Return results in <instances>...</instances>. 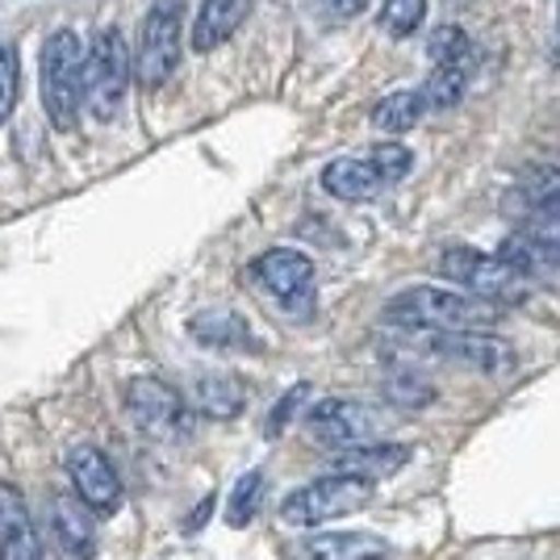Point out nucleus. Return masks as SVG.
<instances>
[{
    "instance_id": "16",
    "label": "nucleus",
    "mask_w": 560,
    "mask_h": 560,
    "mask_svg": "<svg viewBox=\"0 0 560 560\" xmlns=\"http://www.w3.org/2000/svg\"><path fill=\"white\" fill-rule=\"evenodd\" d=\"M410 444H385V440H364V444L351 447H335L330 452V465L339 472H360V477H373V481H385L401 468L410 465Z\"/></svg>"
},
{
    "instance_id": "5",
    "label": "nucleus",
    "mask_w": 560,
    "mask_h": 560,
    "mask_svg": "<svg viewBox=\"0 0 560 560\" xmlns=\"http://www.w3.org/2000/svg\"><path fill=\"white\" fill-rule=\"evenodd\" d=\"M130 75H135V55L126 47L121 30L109 25L89 43V68H84V109L96 121H114L130 93Z\"/></svg>"
},
{
    "instance_id": "24",
    "label": "nucleus",
    "mask_w": 560,
    "mask_h": 560,
    "mask_svg": "<svg viewBox=\"0 0 560 560\" xmlns=\"http://www.w3.org/2000/svg\"><path fill=\"white\" fill-rule=\"evenodd\" d=\"M264 490H268V481H264V468H252V472H243V477L234 481L231 502H226V523H231V527H247V523H252V518L259 514V506H264Z\"/></svg>"
},
{
    "instance_id": "20",
    "label": "nucleus",
    "mask_w": 560,
    "mask_h": 560,
    "mask_svg": "<svg viewBox=\"0 0 560 560\" xmlns=\"http://www.w3.org/2000/svg\"><path fill=\"white\" fill-rule=\"evenodd\" d=\"M498 256L511 264L514 272H523L527 280H548L560 272V252L557 247H548V243H539L536 234L527 231H514L502 238V247H498Z\"/></svg>"
},
{
    "instance_id": "6",
    "label": "nucleus",
    "mask_w": 560,
    "mask_h": 560,
    "mask_svg": "<svg viewBox=\"0 0 560 560\" xmlns=\"http://www.w3.org/2000/svg\"><path fill=\"white\" fill-rule=\"evenodd\" d=\"M180 43H185V0H155L142 18L135 75L147 93L164 89L180 68Z\"/></svg>"
},
{
    "instance_id": "29",
    "label": "nucleus",
    "mask_w": 560,
    "mask_h": 560,
    "mask_svg": "<svg viewBox=\"0 0 560 560\" xmlns=\"http://www.w3.org/2000/svg\"><path fill=\"white\" fill-rule=\"evenodd\" d=\"M18 109V55L0 43V126Z\"/></svg>"
},
{
    "instance_id": "3",
    "label": "nucleus",
    "mask_w": 560,
    "mask_h": 560,
    "mask_svg": "<svg viewBox=\"0 0 560 560\" xmlns=\"http://www.w3.org/2000/svg\"><path fill=\"white\" fill-rule=\"evenodd\" d=\"M401 330V348L427 360H444V364H460L472 373L502 376L514 369L511 343L493 339L486 330H427V327H397Z\"/></svg>"
},
{
    "instance_id": "32",
    "label": "nucleus",
    "mask_w": 560,
    "mask_h": 560,
    "mask_svg": "<svg viewBox=\"0 0 560 560\" xmlns=\"http://www.w3.org/2000/svg\"><path fill=\"white\" fill-rule=\"evenodd\" d=\"M452 4H468V0H452Z\"/></svg>"
},
{
    "instance_id": "30",
    "label": "nucleus",
    "mask_w": 560,
    "mask_h": 560,
    "mask_svg": "<svg viewBox=\"0 0 560 560\" xmlns=\"http://www.w3.org/2000/svg\"><path fill=\"white\" fill-rule=\"evenodd\" d=\"M373 0H318V9L335 18V22H351V18H360L364 9H369Z\"/></svg>"
},
{
    "instance_id": "14",
    "label": "nucleus",
    "mask_w": 560,
    "mask_h": 560,
    "mask_svg": "<svg viewBox=\"0 0 560 560\" xmlns=\"http://www.w3.org/2000/svg\"><path fill=\"white\" fill-rule=\"evenodd\" d=\"M0 560H43V536L13 486H0Z\"/></svg>"
},
{
    "instance_id": "31",
    "label": "nucleus",
    "mask_w": 560,
    "mask_h": 560,
    "mask_svg": "<svg viewBox=\"0 0 560 560\" xmlns=\"http://www.w3.org/2000/svg\"><path fill=\"white\" fill-rule=\"evenodd\" d=\"M210 511H213V493H210V498H201V506H197V511H192V518L185 523V532H201V523L210 518Z\"/></svg>"
},
{
    "instance_id": "10",
    "label": "nucleus",
    "mask_w": 560,
    "mask_h": 560,
    "mask_svg": "<svg viewBox=\"0 0 560 560\" xmlns=\"http://www.w3.org/2000/svg\"><path fill=\"white\" fill-rule=\"evenodd\" d=\"M389 427V415L355 397H323L305 410V431L327 447H351L364 440H381Z\"/></svg>"
},
{
    "instance_id": "22",
    "label": "nucleus",
    "mask_w": 560,
    "mask_h": 560,
    "mask_svg": "<svg viewBox=\"0 0 560 560\" xmlns=\"http://www.w3.org/2000/svg\"><path fill=\"white\" fill-rule=\"evenodd\" d=\"M468 75H472V59H456V63H435L427 84H422V101L427 109L444 114V109H456L468 93Z\"/></svg>"
},
{
    "instance_id": "19",
    "label": "nucleus",
    "mask_w": 560,
    "mask_h": 560,
    "mask_svg": "<svg viewBox=\"0 0 560 560\" xmlns=\"http://www.w3.org/2000/svg\"><path fill=\"white\" fill-rule=\"evenodd\" d=\"M385 185L389 180L376 172L373 160H335V164L323 167V188H327L330 197H339V201H351V206L381 197Z\"/></svg>"
},
{
    "instance_id": "17",
    "label": "nucleus",
    "mask_w": 560,
    "mask_h": 560,
    "mask_svg": "<svg viewBox=\"0 0 560 560\" xmlns=\"http://www.w3.org/2000/svg\"><path fill=\"white\" fill-rule=\"evenodd\" d=\"M188 335L213 351H259V339L252 323L234 310H201L188 318Z\"/></svg>"
},
{
    "instance_id": "2",
    "label": "nucleus",
    "mask_w": 560,
    "mask_h": 560,
    "mask_svg": "<svg viewBox=\"0 0 560 560\" xmlns=\"http://www.w3.org/2000/svg\"><path fill=\"white\" fill-rule=\"evenodd\" d=\"M84 68L89 47L75 30H55L43 47V109L59 135H71L84 114Z\"/></svg>"
},
{
    "instance_id": "9",
    "label": "nucleus",
    "mask_w": 560,
    "mask_h": 560,
    "mask_svg": "<svg viewBox=\"0 0 560 560\" xmlns=\"http://www.w3.org/2000/svg\"><path fill=\"white\" fill-rule=\"evenodd\" d=\"M126 415L135 419L142 435L164 440V444L188 440V431H192V419H188V406L180 389H172L160 376H135L126 385Z\"/></svg>"
},
{
    "instance_id": "27",
    "label": "nucleus",
    "mask_w": 560,
    "mask_h": 560,
    "mask_svg": "<svg viewBox=\"0 0 560 560\" xmlns=\"http://www.w3.org/2000/svg\"><path fill=\"white\" fill-rule=\"evenodd\" d=\"M369 160H373L376 172H381V176H385L389 185L406 180V176H410V167H415V155H410V147H401L397 139L376 142L373 151H369Z\"/></svg>"
},
{
    "instance_id": "11",
    "label": "nucleus",
    "mask_w": 560,
    "mask_h": 560,
    "mask_svg": "<svg viewBox=\"0 0 560 560\" xmlns=\"http://www.w3.org/2000/svg\"><path fill=\"white\" fill-rule=\"evenodd\" d=\"M63 468H68V481L71 490L80 493L93 514H117L121 511V477H117L114 460L93 444H75L68 447V456H63Z\"/></svg>"
},
{
    "instance_id": "12",
    "label": "nucleus",
    "mask_w": 560,
    "mask_h": 560,
    "mask_svg": "<svg viewBox=\"0 0 560 560\" xmlns=\"http://www.w3.org/2000/svg\"><path fill=\"white\" fill-rule=\"evenodd\" d=\"M96 514L80 493H50V548L55 560L96 557Z\"/></svg>"
},
{
    "instance_id": "25",
    "label": "nucleus",
    "mask_w": 560,
    "mask_h": 560,
    "mask_svg": "<svg viewBox=\"0 0 560 560\" xmlns=\"http://www.w3.org/2000/svg\"><path fill=\"white\" fill-rule=\"evenodd\" d=\"M422 22H427V0H385L381 18H376V25L389 38H410Z\"/></svg>"
},
{
    "instance_id": "1",
    "label": "nucleus",
    "mask_w": 560,
    "mask_h": 560,
    "mask_svg": "<svg viewBox=\"0 0 560 560\" xmlns=\"http://www.w3.org/2000/svg\"><path fill=\"white\" fill-rule=\"evenodd\" d=\"M389 327H427V330H490L502 323V305L477 298L468 289H444V284H415L385 302Z\"/></svg>"
},
{
    "instance_id": "28",
    "label": "nucleus",
    "mask_w": 560,
    "mask_h": 560,
    "mask_svg": "<svg viewBox=\"0 0 560 560\" xmlns=\"http://www.w3.org/2000/svg\"><path fill=\"white\" fill-rule=\"evenodd\" d=\"M305 401H310V385H305V381H298V385H293V389H289V394L280 397L277 406H272V415L264 419V435H268V440H277V435H284V427H289V422H293L298 415H302Z\"/></svg>"
},
{
    "instance_id": "18",
    "label": "nucleus",
    "mask_w": 560,
    "mask_h": 560,
    "mask_svg": "<svg viewBox=\"0 0 560 560\" xmlns=\"http://www.w3.org/2000/svg\"><path fill=\"white\" fill-rule=\"evenodd\" d=\"M252 9H256V0H201V13H197L192 38H188L192 50L210 55L213 47L231 43L238 34V25L252 18Z\"/></svg>"
},
{
    "instance_id": "8",
    "label": "nucleus",
    "mask_w": 560,
    "mask_h": 560,
    "mask_svg": "<svg viewBox=\"0 0 560 560\" xmlns=\"http://www.w3.org/2000/svg\"><path fill=\"white\" fill-rule=\"evenodd\" d=\"M252 280L293 318H310L318 305V277H314V259L305 252H293V247L264 252L252 259Z\"/></svg>"
},
{
    "instance_id": "23",
    "label": "nucleus",
    "mask_w": 560,
    "mask_h": 560,
    "mask_svg": "<svg viewBox=\"0 0 560 560\" xmlns=\"http://www.w3.org/2000/svg\"><path fill=\"white\" fill-rule=\"evenodd\" d=\"M427 114V101H422V89H401V93H389L376 101L373 109V126L381 135H406L415 130Z\"/></svg>"
},
{
    "instance_id": "21",
    "label": "nucleus",
    "mask_w": 560,
    "mask_h": 560,
    "mask_svg": "<svg viewBox=\"0 0 560 560\" xmlns=\"http://www.w3.org/2000/svg\"><path fill=\"white\" fill-rule=\"evenodd\" d=\"M381 394L385 401L401 410V415H415V410H427L435 401V385L415 369V364H389V373L381 376Z\"/></svg>"
},
{
    "instance_id": "15",
    "label": "nucleus",
    "mask_w": 560,
    "mask_h": 560,
    "mask_svg": "<svg viewBox=\"0 0 560 560\" xmlns=\"http://www.w3.org/2000/svg\"><path fill=\"white\" fill-rule=\"evenodd\" d=\"M247 397H252V389L238 373H197V381H192V410L201 419H238L247 410Z\"/></svg>"
},
{
    "instance_id": "7",
    "label": "nucleus",
    "mask_w": 560,
    "mask_h": 560,
    "mask_svg": "<svg viewBox=\"0 0 560 560\" xmlns=\"http://www.w3.org/2000/svg\"><path fill=\"white\" fill-rule=\"evenodd\" d=\"M440 277L456 280L460 289L477 293V298H490V302H498V305H511L527 298V277H523V272H514L498 252L486 256V252H477V247H468V243L444 247V256H440Z\"/></svg>"
},
{
    "instance_id": "26",
    "label": "nucleus",
    "mask_w": 560,
    "mask_h": 560,
    "mask_svg": "<svg viewBox=\"0 0 560 560\" xmlns=\"http://www.w3.org/2000/svg\"><path fill=\"white\" fill-rule=\"evenodd\" d=\"M427 55L431 63H456V59H472V43L460 25H435V34L427 38Z\"/></svg>"
},
{
    "instance_id": "13",
    "label": "nucleus",
    "mask_w": 560,
    "mask_h": 560,
    "mask_svg": "<svg viewBox=\"0 0 560 560\" xmlns=\"http://www.w3.org/2000/svg\"><path fill=\"white\" fill-rule=\"evenodd\" d=\"M284 560H389V539L373 532H314L284 544Z\"/></svg>"
},
{
    "instance_id": "4",
    "label": "nucleus",
    "mask_w": 560,
    "mask_h": 560,
    "mask_svg": "<svg viewBox=\"0 0 560 560\" xmlns=\"http://www.w3.org/2000/svg\"><path fill=\"white\" fill-rule=\"evenodd\" d=\"M376 498V481L373 477H360V472H330V477H318L302 490H293L284 502H280V518L289 527H323V523H335L343 514L364 511Z\"/></svg>"
}]
</instances>
